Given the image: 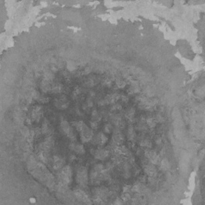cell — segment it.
<instances>
[{"label": "cell", "mask_w": 205, "mask_h": 205, "mask_svg": "<svg viewBox=\"0 0 205 205\" xmlns=\"http://www.w3.org/2000/svg\"><path fill=\"white\" fill-rule=\"evenodd\" d=\"M68 86L41 70L0 83V205H179L190 129L165 98Z\"/></svg>", "instance_id": "1"}, {"label": "cell", "mask_w": 205, "mask_h": 205, "mask_svg": "<svg viewBox=\"0 0 205 205\" xmlns=\"http://www.w3.org/2000/svg\"><path fill=\"white\" fill-rule=\"evenodd\" d=\"M16 1H21V0H16Z\"/></svg>", "instance_id": "3"}, {"label": "cell", "mask_w": 205, "mask_h": 205, "mask_svg": "<svg viewBox=\"0 0 205 205\" xmlns=\"http://www.w3.org/2000/svg\"><path fill=\"white\" fill-rule=\"evenodd\" d=\"M6 6L7 5L5 0H0V36L6 30L8 19H9Z\"/></svg>", "instance_id": "2"}]
</instances>
